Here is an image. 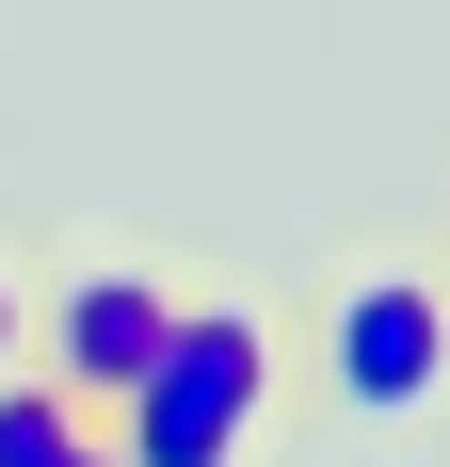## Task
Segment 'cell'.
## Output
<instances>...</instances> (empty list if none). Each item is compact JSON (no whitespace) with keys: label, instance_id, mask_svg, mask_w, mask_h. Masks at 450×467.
Wrapping results in <instances>:
<instances>
[{"label":"cell","instance_id":"cell-1","mask_svg":"<svg viewBox=\"0 0 450 467\" xmlns=\"http://www.w3.org/2000/svg\"><path fill=\"white\" fill-rule=\"evenodd\" d=\"M273 403H306V420H435L450 403V290L418 258H338L273 323Z\"/></svg>","mask_w":450,"mask_h":467},{"label":"cell","instance_id":"cell-2","mask_svg":"<svg viewBox=\"0 0 450 467\" xmlns=\"http://www.w3.org/2000/svg\"><path fill=\"white\" fill-rule=\"evenodd\" d=\"M97 435H113V467H258V435H273V306L178 290L145 387H129Z\"/></svg>","mask_w":450,"mask_h":467},{"label":"cell","instance_id":"cell-3","mask_svg":"<svg viewBox=\"0 0 450 467\" xmlns=\"http://www.w3.org/2000/svg\"><path fill=\"white\" fill-rule=\"evenodd\" d=\"M161 323H178V275H145V258H81L65 290H33V371L81 403V420H113L145 387V355H161Z\"/></svg>","mask_w":450,"mask_h":467},{"label":"cell","instance_id":"cell-4","mask_svg":"<svg viewBox=\"0 0 450 467\" xmlns=\"http://www.w3.org/2000/svg\"><path fill=\"white\" fill-rule=\"evenodd\" d=\"M81 435H97V420H81L48 371H0V467H65Z\"/></svg>","mask_w":450,"mask_h":467},{"label":"cell","instance_id":"cell-5","mask_svg":"<svg viewBox=\"0 0 450 467\" xmlns=\"http://www.w3.org/2000/svg\"><path fill=\"white\" fill-rule=\"evenodd\" d=\"M0 371H33V275L0 258Z\"/></svg>","mask_w":450,"mask_h":467},{"label":"cell","instance_id":"cell-6","mask_svg":"<svg viewBox=\"0 0 450 467\" xmlns=\"http://www.w3.org/2000/svg\"><path fill=\"white\" fill-rule=\"evenodd\" d=\"M65 467H113V435H81V451H65Z\"/></svg>","mask_w":450,"mask_h":467},{"label":"cell","instance_id":"cell-7","mask_svg":"<svg viewBox=\"0 0 450 467\" xmlns=\"http://www.w3.org/2000/svg\"><path fill=\"white\" fill-rule=\"evenodd\" d=\"M418 275H435V290H450V226H435V258H418Z\"/></svg>","mask_w":450,"mask_h":467}]
</instances>
